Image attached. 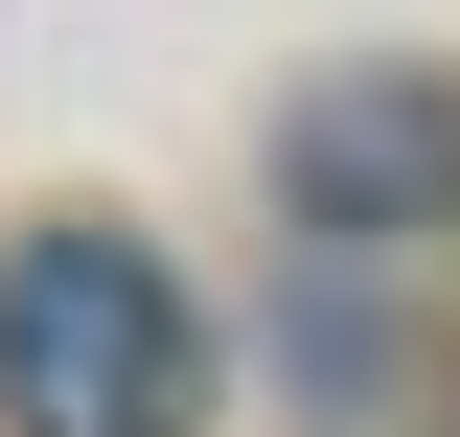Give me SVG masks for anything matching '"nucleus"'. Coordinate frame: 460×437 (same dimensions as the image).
<instances>
[{
	"mask_svg": "<svg viewBox=\"0 0 460 437\" xmlns=\"http://www.w3.org/2000/svg\"><path fill=\"white\" fill-rule=\"evenodd\" d=\"M208 323L138 230H23L0 254V437H184Z\"/></svg>",
	"mask_w": 460,
	"mask_h": 437,
	"instance_id": "nucleus-1",
	"label": "nucleus"
},
{
	"mask_svg": "<svg viewBox=\"0 0 460 437\" xmlns=\"http://www.w3.org/2000/svg\"><path fill=\"white\" fill-rule=\"evenodd\" d=\"M299 208H460V93H323L299 115Z\"/></svg>",
	"mask_w": 460,
	"mask_h": 437,
	"instance_id": "nucleus-2",
	"label": "nucleus"
}]
</instances>
